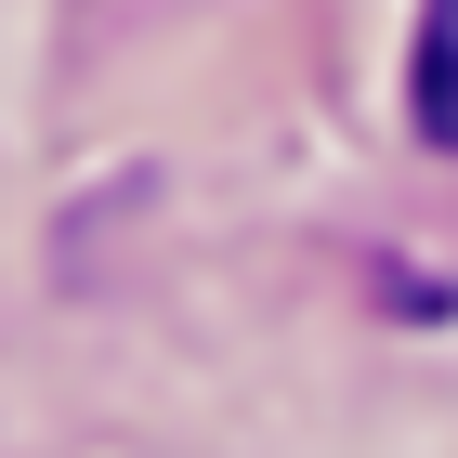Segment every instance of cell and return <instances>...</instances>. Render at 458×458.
I'll return each mask as SVG.
<instances>
[{
	"label": "cell",
	"instance_id": "1",
	"mask_svg": "<svg viewBox=\"0 0 458 458\" xmlns=\"http://www.w3.org/2000/svg\"><path fill=\"white\" fill-rule=\"evenodd\" d=\"M406 106H420V131L458 157V0H420V79H406Z\"/></svg>",
	"mask_w": 458,
	"mask_h": 458
}]
</instances>
